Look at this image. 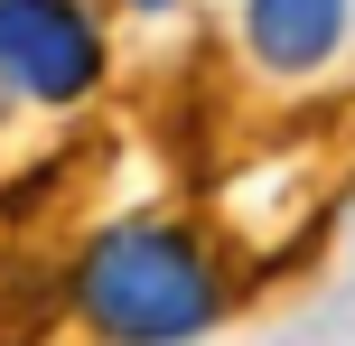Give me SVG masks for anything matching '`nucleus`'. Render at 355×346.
Instances as JSON below:
<instances>
[{
	"label": "nucleus",
	"instance_id": "obj_1",
	"mask_svg": "<svg viewBox=\"0 0 355 346\" xmlns=\"http://www.w3.org/2000/svg\"><path fill=\"white\" fill-rule=\"evenodd\" d=\"M75 309L94 318L112 346H187L225 309L215 262L196 253V234L178 225H103L75 262Z\"/></svg>",
	"mask_w": 355,
	"mask_h": 346
},
{
	"label": "nucleus",
	"instance_id": "obj_2",
	"mask_svg": "<svg viewBox=\"0 0 355 346\" xmlns=\"http://www.w3.org/2000/svg\"><path fill=\"white\" fill-rule=\"evenodd\" d=\"M0 85L37 103H75L103 85V37L75 0H0Z\"/></svg>",
	"mask_w": 355,
	"mask_h": 346
},
{
	"label": "nucleus",
	"instance_id": "obj_3",
	"mask_svg": "<svg viewBox=\"0 0 355 346\" xmlns=\"http://www.w3.org/2000/svg\"><path fill=\"white\" fill-rule=\"evenodd\" d=\"M243 37H252V56H262L271 75H309V66L337 56L346 0H252V10H243Z\"/></svg>",
	"mask_w": 355,
	"mask_h": 346
}]
</instances>
